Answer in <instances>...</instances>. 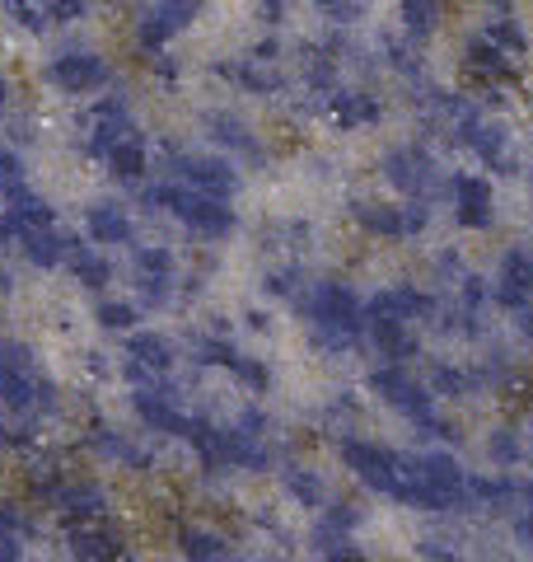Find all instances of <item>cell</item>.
Instances as JSON below:
<instances>
[{
	"label": "cell",
	"instance_id": "cell-1",
	"mask_svg": "<svg viewBox=\"0 0 533 562\" xmlns=\"http://www.w3.org/2000/svg\"><path fill=\"white\" fill-rule=\"evenodd\" d=\"M305 319L314 333V347L347 351V347L361 342V333H365V305L351 286H342V281H318L314 295L305 301Z\"/></svg>",
	"mask_w": 533,
	"mask_h": 562
},
{
	"label": "cell",
	"instance_id": "cell-2",
	"mask_svg": "<svg viewBox=\"0 0 533 562\" xmlns=\"http://www.w3.org/2000/svg\"><path fill=\"white\" fill-rule=\"evenodd\" d=\"M146 202L159 206V211H173V216L183 221L192 235H202V239H225V235L239 225L229 198H211V192L183 188V183H173V179H169V183H155V188L146 192Z\"/></svg>",
	"mask_w": 533,
	"mask_h": 562
},
{
	"label": "cell",
	"instance_id": "cell-3",
	"mask_svg": "<svg viewBox=\"0 0 533 562\" xmlns=\"http://www.w3.org/2000/svg\"><path fill=\"white\" fill-rule=\"evenodd\" d=\"M52 384L43 380L38 361L24 342H0V403L14 413H43L52 408Z\"/></svg>",
	"mask_w": 533,
	"mask_h": 562
},
{
	"label": "cell",
	"instance_id": "cell-4",
	"mask_svg": "<svg viewBox=\"0 0 533 562\" xmlns=\"http://www.w3.org/2000/svg\"><path fill=\"white\" fill-rule=\"evenodd\" d=\"M351 221L375 239H412L431 225V206L426 198H407V202H351Z\"/></svg>",
	"mask_w": 533,
	"mask_h": 562
},
{
	"label": "cell",
	"instance_id": "cell-5",
	"mask_svg": "<svg viewBox=\"0 0 533 562\" xmlns=\"http://www.w3.org/2000/svg\"><path fill=\"white\" fill-rule=\"evenodd\" d=\"M473 33H477V38H487L491 47H501L506 57H514V61H524L533 52L529 20L514 10V0H483V5H477Z\"/></svg>",
	"mask_w": 533,
	"mask_h": 562
},
{
	"label": "cell",
	"instance_id": "cell-6",
	"mask_svg": "<svg viewBox=\"0 0 533 562\" xmlns=\"http://www.w3.org/2000/svg\"><path fill=\"white\" fill-rule=\"evenodd\" d=\"M370 390H375L394 413H402L407 422H417L421 431L435 422V394H426L412 375L398 371V366H384V371L370 375Z\"/></svg>",
	"mask_w": 533,
	"mask_h": 562
},
{
	"label": "cell",
	"instance_id": "cell-7",
	"mask_svg": "<svg viewBox=\"0 0 533 562\" xmlns=\"http://www.w3.org/2000/svg\"><path fill=\"white\" fill-rule=\"evenodd\" d=\"M379 169H384V183L398 188L402 198H426L435 188V160L426 155V146H412V140L388 150Z\"/></svg>",
	"mask_w": 533,
	"mask_h": 562
},
{
	"label": "cell",
	"instance_id": "cell-8",
	"mask_svg": "<svg viewBox=\"0 0 533 562\" xmlns=\"http://www.w3.org/2000/svg\"><path fill=\"white\" fill-rule=\"evenodd\" d=\"M342 460H347V469H351L365 487H375V492H384V497H394V487H398V479H402L394 450H384V446H375V441H355V436H351V441H342Z\"/></svg>",
	"mask_w": 533,
	"mask_h": 562
},
{
	"label": "cell",
	"instance_id": "cell-9",
	"mask_svg": "<svg viewBox=\"0 0 533 562\" xmlns=\"http://www.w3.org/2000/svg\"><path fill=\"white\" fill-rule=\"evenodd\" d=\"M450 198H454V221L464 231H491L496 225V188L483 173H454Z\"/></svg>",
	"mask_w": 533,
	"mask_h": 562
},
{
	"label": "cell",
	"instance_id": "cell-10",
	"mask_svg": "<svg viewBox=\"0 0 533 562\" xmlns=\"http://www.w3.org/2000/svg\"><path fill=\"white\" fill-rule=\"evenodd\" d=\"M169 173H173V183L211 192V198H235V188H239V173L225 160H216V155H173Z\"/></svg>",
	"mask_w": 533,
	"mask_h": 562
},
{
	"label": "cell",
	"instance_id": "cell-11",
	"mask_svg": "<svg viewBox=\"0 0 533 562\" xmlns=\"http://www.w3.org/2000/svg\"><path fill=\"white\" fill-rule=\"evenodd\" d=\"M109 76L113 70L99 52H61V57H52V66H47V80L66 94H94L109 85Z\"/></svg>",
	"mask_w": 533,
	"mask_h": 562
},
{
	"label": "cell",
	"instance_id": "cell-12",
	"mask_svg": "<svg viewBox=\"0 0 533 562\" xmlns=\"http://www.w3.org/2000/svg\"><path fill=\"white\" fill-rule=\"evenodd\" d=\"M132 408L150 431H165V436H188L192 431V417L178 408V398L169 390H159V384H136Z\"/></svg>",
	"mask_w": 533,
	"mask_h": 562
},
{
	"label": "cell",
	"instance_id": "cell-13",
	"mask_svg": "<svg viewBox=\"0 0 533 562\" xmlns=\"http://www.w3.org/2000/svg\"><path fill=\"white\" fill-rule=\"evenodd\" d=\"M47 225H57V211H52L38 192H14L5 198V216H0V239H29L33 231H47Z\"/></svg>",
	"mask_w": 533,
	"mask_h": 562
},
{
	"label": "cell",
	"instance_id": "cell-14",
	"mask_svg": "<svg viewBox=\"0 0 533 562\" xmlns=\"http://www.w3.org/2000/svg\"><path fill=\"white\" fill-rule=\"evenodd\" d=\"M458 146H464L468 155H477V165H487L496 173H510V132L501 127V122H491L487 113L458 136Z\"/></svg>",
	"mask_w": 533,
	"mask_h": 562
},
{
	"label": "cell",
	"instance_id": "cell-15",
	"mask_svg": "<svg viewBox=\"0 0 533 562\" xmlns=\"http://www.w3.org/2000/svg\"><path fill=\"white\" fill-rule=\"evenodd\" d=\"M324 109H328V117L337 122V127H347V132L375 127V122L384 117L379 94H370V90H332L324 99Z\"/></svg>",
	"mask_w": 533,
	"mask_h": 562
},
{
	"label": "cell",
	"instance_id": "cell-16",
	"mask_svg": "<svg viewBox=\"0 0 533 562\" xmlns=\"http://www.w3.org/2000/svg\"><path fill=\"white\" fill-rule=\"evenodd\" d=\"M127 366H132V375H136L140 384L169 375V366H173V342L165 338V333H132V338H127Z\"/></svg>",
	"mask_w": 533,
	"mask_h": 562
},
{
	"label": "cell",
	"instance_id": "cell-17",
	"mask_svg": "<svg viewBox=\"0 0 533 562\" xmlns=\"http://www.w3.org/2000/svg\"><path fill=\"white\" fill-rule=\"evenodd\" d=\"M533 291V254L529 249H506L501 272H496V301L506 310H524Z\"/></svg>",
	"mask_w": 533,
	"mask_h": 562
},
{
	"label": "cell",
	"instance_id": "cell-18",
	"mask_svg": "<svg viewBox=\"0 0 533 562\" xmlns=\"http://www.w3.org/2000/svg\"><path fill=\"white\" fill-rule=\"evenodd\" d=\"M398 29L412 47H426L444 29V0H398Z\"/></svg>",
	"mask_w": 533,
	"mask_h": 562
},
{
	"label": "cell",
	"instance_id": "cell-19",
	"mask_svg": "<svg viewBox=\"0 0 533 562\" xmlns=\"http://www.w3.org/2000/svg\"><path fill=\"white\" fill-rule=\"evenodd\" d=\"M70 558L76 562H127L122 543L113 530H103L99 520H84V525H70Z\"/></svg>",
	"mask_w": 533,
	"mask_h": 562
},
{
	"label": "cell",
	"instance_id": "cell-20",
	"mask_svg": "<svg viewBox=\"0 0 533 562\" xmlns=\"http://www.w3.org/2000/svg\"><path fill=\"white\" fill-rule=\"evenodd\" d=\"M52 502L70 525L99 520L103 516V492L94 483H52Z\"/></svg>",
	"mask_w": 533,
	"mask_h": 562
},
{
	"label": "cell",
	"instance_id": "cell-21",
	"mask_svg": "<svg viewBox=\"0 0 533 562\" xmlns=\"http://www.w3.org/2000/svg\"><path fill=\"white\" fill-rule=\"evenodd\" d=\"M84 231H89V239H94V244H132L136 225H132V216H127V206L99 202V206L84 211Z\"/></svg>",
	"mask_w": 533,
	"mask_h": 562
},
{
	"label": "cell",
	"instance_id": "cell-22",
	"mask_svg": "<svg viewBox=\"0 0 533 562\" xmlns=\"http://www.w3.org/2000/svg\"><path fill=\"white\" fill-rule=\"evenodd\" d=\"M136 277L150 305H165L173 295V258L165 249H140L136 254Z\"/></svg>",
	"mask_w": 533,
	"mask_h": 562
},
{
	"label": "cell",
	"instance_id": "cell-23",
	"mask_svg": "<svg viewBox=\"0 0 533 562\" xmlns=\"http://www.w3.org/2000/svg\"><path fill=\"white\" fill-rule=\"evenodd\" d=\"M70 249H76V239L61 235L57 225H47V231H33L29 239H20V254L33 262V268H43V272L61 268V262L70 258Z\"/></svg>",
	"mask_w": 533,
	"mask_h": 562
},
{
	"label": "cell",
	"instance_id": "cell-24",
	"mask_svg": "<svg viewBox=\"0 0 533 562\" xmlns=\"http://www.w3.org/2000/svg\"><path fill=\"white\" fill-rule=\"evenodd\" d=\"M103 165H109L113 179H122V183H140V179H146V169H150L146 140H140V136H122L117 146L103 150Z\"/></svg>",
	"mask_w": 533,
	"mask_h": 562
},
{
	"label": "cell",
	"instance_id": "cell-25",
	"mask_svg": "<svg viewBox=\"0 0 533 562\" xmlns=\"http://www.w3.org/2000/svg\"><path fill=\"white\" fill-rule=\"evenodd\" d=\"M365 333L375 338V347L384 351V357H394V361L417 357V338L407 333V319H394V314H375V319H365Z\"/></svg>",
	"mask_w": 533,
	"mask_h": 562
},
{
	"label": "cell",
	"instance_id": "cell-26",
	"mask_svg": "<svg viewBox=\"0 0 533 562\" xmlns=\"http://www.w3.org/2000/svg\"><path fill=\"white\" fill-rule=\"evenodd\" d=\"M211 136H216L225 150H235V155H243V160L262 165V146H258V136L248 132L239 117H229V113H216V117H211Z\"/></svg>",
	"mask_w": 533,
	"mask_h": 562
},
{
	"label": "cell",
	"instance_id": "cell-27",
	"mask_svg": "<svg viewBox=\"0 0 533 562\" xmlns=\"http://www.w3.org/2000/svg\"><path fill=\"white\" fill-rule=\"evenodd\" d=\"M314 553L324 562H361V549L351 543V530H337L328 520L314 530Z\"/></svg>",
	"mask_w": 533,
	"mask_h": 562
},
{
	"label": "cell",
	"instance_id": "cell-28",
	"mask_svg": "<svg viewBox=\"0 0 533 562\" xmlns=\"http://www.w3.org/2000/svg\"><path fill=\"white\" fill-rule=\"evenodd\" d=\"M183 558L188 562H229V543L211 530H188L183 535Z\"/></svg>",
	"mask_w": 533,
	"mask_h": 562
},
{
	"label": "cell",
	"instance_id": "cell-29",
	"mask_svg": "<svg viewBox=\"0 0 533 562\" xmlns=\"http://www.w3.org/2000/svg\"><path fill=\"white\" fill-rule=\"evenodd\" d=\"M473 384H483V375L458 371V366H435V371H431V390L444 394V398H468Z\"/></svg>",
	"mask_w": 533,
	"mask_h": 562
},
{
	"label": "cell",
	"instance_id": "cell-30",
	"mask_svg": "<svg viewBox=\"0 0 533 562\" xmlns=\"http://www.w3.org/2000/svg\"><path fill=\"white\" fill-rule=\"evenodd\" d=\"M66 262H70V272H76V277L84 281V286H103V281L113 277V272H109V262H103L94 249H84V244H76Z\"/></svg>",
	"mask_w": 533,
	"mask_h": 562
},
{
	"label": "cell",
	"instance_id": "cell-31",
	"mask_svg": "<svg viewBox=\"0 0 533 562\" xmlns=\"http://www.w3.org/2000/svg\"><path fill=\"white\" fill-rule=\"evenodd\" d=\"M286 492L299 506H318V502H324V479L309 473V469H286Z\"/></svg>",
	"mask_w": 533,
	"mask_h": 562
},
{
	"label": "cell",
	"instance_id": "cell-32",
	"mask_svg": "<svg viewBox=\"0 0 533 562\" xmlns=\"http://www.w3.org/2000/svg\"><path fill=\"white\" fill-rule=\"evenodd\" d=\"M225 371H235V380H239V384H248L253 394H262L266 384H272V375H266V366H262V361H253V357H239V351L229 357Z\"/></svg>",
	"mask_w": 533,
	"mask_h": 562
},
{
	"label": "cell",
	"instance_id": "cell-33",
	"mask_svg": "<svg viewBox=\"0 0 533 562\" xmlns=\"http://www.w3.org/2000/svg\"><path fill=\"white\" fill-rule=\"evenodd\" d=\"M10 20L24 24L29 33H43L47 29V0H5Z\"/></svg>",
	"mask_w": 533,
	"mask_h": 562
},
{
	"label": "cell",
	"instance_id": "cell-34",
	"mask_svg": "<svg viewBox=\"0 0 533 562\" xmlns=\"http://www.w3.org/2000/svg\"><path fill=\"white\" fill-rule=\"evenodd\" d=\"M29 188V173H24V160L14 150H0V198H14V192Z\"/></svg>",
	"mask_w": 533,
	"mask_h": 562
},
{
	"label": "cell",
	"instance_id": "cell-35",
	"mask_svg": "<svg viewBox=\"0 0 533 562\" xmlns=\"http://www.w3.org/2000/svg\"><path fill=\"white\" fill-rule=\"evenodd\" d=\"M99 324L103 328H113V333H127V328H136V310L132 305H99Z\"/></svg>",
	"mask_w": 533,
	"mask_h": 562
},
{
	"label": "cell",
	"instance_id": "cell-36",
	"mask_svg": "<svg viewBox=\"0 0 533 562\" xmlns=\"http://www.w3.org/2000/svg\"><path fill=\"white\" fill-rule=\"evenodd\" d=\"M491 460L496 464H514V460H520V441H514V431L510 427H501V431H491Z\"/></svg>",
	"mask_w": 533,
	"mask_h": 562
},
{
	"label": "cell",
	"instance_id": "cell-37",
	"mask_svg": "<svg viewBox=\"0 0 533 562\" xmlns=\"http://www.w3.org/2000/svg\"><path fill=\"white\" fill-rule=\"evenodd\" d=\"M89 10V0H47V24H76Z\"/></svg>",
	"mask_w": 533,
	"mask_h": 562
},
{
	"label": "cell",
	"instance_id": "cell-38",
	"mask_svg": "<svg viewBox=\"0 0 533 562\" xmlns=\"http://www.w3.org/2000/svg\"><path fill=\"white\" fill-rule=\"evenodd\" d=\"M229 357H235V347H229L225 338H202L197 342V361L202 366H229Z\"/></svg>",
	"mask_w": 533,
	"mask_h": 562
},
{
	"label": "cell",
	"instance_id": "cell-39",
	"mask_svg": "<svg viewBox=\"0 0 533 562\" xmlns=\"http://www.w3.org/2000/svg\"><path fill=\"white\" fill-rule=\"evenodd\" d=\"M328 525H337V530H355L361 525V512H355L351 502H337V506H328V516H324Z\"/></svg>",
	"mask_w": 533,
	"mask_h": 562
},
{
	"label": "cell",
	"instance_id": "cell-40",
	"mask_svg": "<svg viewBox=\"0 0 533 562\" xmlns=\"http://www.w3.org/2000/svg\"><path fill=\"white\" fill-rule=\"evenodd\" d=\"M266 291H272V295H295L299 291V272L295 268L272 272V277H266Z\"/></svg>",
	"mask_w": 533,
	"mask_h": 562
},
{
	"label": "cell",
	"instance_id": "cell-41",
	"mask_svg": "<svg viewBox=\"0 0 533 562\" xmlns=\"http://www.w3.org/2000/svg\"><path fill=\"white\" fill-rule=\"evenodd\" d=\"M483 305H487V286L477 277H464V310H477L483 314Z\"/></svg>",
	"mask_w": 533,
	"mask_h": 562
},
{
	"label": "cell",
	"instance_id": "cell-42",
	"mask_svg": "<svg viewBox=\"0 0 533 562\" xmlns=\"http://www.w3.org/2000/svg\"><path fill=\"white\" fill-rule=\"evenodd\" d=\"M421 558H431V562H458L450 543H440V539H421Z\"/></svg>",
	"mask_w": 533,
	"mask_h": 562
},
{
	"label": "cell",
	"instance_id": "cell-43",
	"mask_svg": "<svg viewBox=\"0 0 533 562\" xmlns=\"http://www.w3.org/2000/svg\"><path fill=\"white\" fill-rule=\"evenodd\" d=\"M258 14H262V24H281L286 20V0H258Z\"/></svg>",
	"mask_w": 533,
	"mask_h": 562
},
{
	"label": "cell",
	"instance_id": "cell-44",
	"mask_svg": "<svg viewBox=\"0 0 533 562\" xmlns=\"http://www.w3.org/2000/svg\"><path fill=\"white\" fill-rule=\"evenodd\" d=\"M514 539H520L524 549L533 553V512H529V516H520V520H514Z\"/></svg>",
	"mask_w": 533,
	"mask_h": 562
},
{
	"label": "cell",
	"instance_id": "cell-45",
	"mask_svg": "<svg viewBox=\"0 0 533 562\" xmlns=\"http://www.w3.org/2000/svg\"><path fill=\"white\" fill-rule=\"evenodd\" d=\"M0 562H20V539L0 530Z\"/></svg>",
	"mask_w": 533,
	"mask_h": 562
},
{
	"label": "cell",
	"instance_id": "cell-46",
	"mask_svg": "<svg viewBox=\"0 0 533 562\" xmlns=\"http://www.w3.org/2000/svg\"><path fill=\"white\" fill-rule=\"evenodd\" d=\"M520 333H524V338H533V305L520 310Z\"/></svg>",
	"mask_w": 533,
	"mask_h": 562
},
{
	"label": "cell",
	"instance_id": "cell-47",
	"mask_svg": "<svg viewBox=\"0 0 533 562\" xmlns=\"http://www.w3.org/2000/svg\"><path fill=\"white\" fill-rule=\"evenodd\" d=\"M5 109H10V80L0 76V117H5Z\"/></svg>",
	"mask_w": 533,
	"mask_h": 562
},
{
	"label": "cell",
	"instance_id": "cell-48",
	"mask_svg": "<svg viewBox=\"0 0 533 562\" xmlns=\"http://www.w3.org/2000/svg\"><path fill=\"white\" fill-rule=\"evenodd\" d=\"M5 286H10V277H5V272H0V295H5Z\"/></svg>",
	"mask_w": 533,
	"mask_h": 562
}]
</instances>
